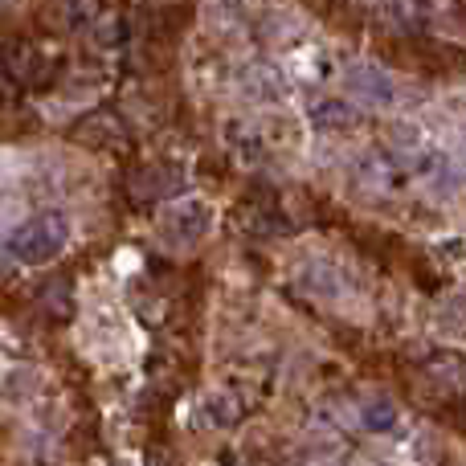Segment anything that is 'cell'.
Here are the masks:
<instances>
[{"label":"cell","mask_w":466,"mask_h":466,"mask_svg":"<svg viewBox=\"0 0 466 466\" xmlns=\"http://www.w3.org/2000/svg\"><path fill=\"white\" fill-rule=\"evenodd\" d=\"M66 241H70V218L49 209V213H37V218L21 221V226L5 238V249H8V258L21 266H46L62 254Z\"/></svg>","instance_id":"6da1fadb"},{"label":"cell","mask_w":466,"mask_h":466,"mask_svg":"<svg viewBox=\"0 0 466 466\" xmlns=\"http://www.w3.org/2000/svg\"><path fill=\"white\" fill-rule=\"evenodd\" d=\"M160 233L172 241V246H193V241H201L205 233H209V205L201 201H185L180 209H172L168 218L160 221Z\"/></svg>","instance_id":"7a4b0ae2"},{"label":"cell","mask_w":466,"mask_h":466,"mask_svg":"<svg viewBox=\"0 0 466 466\" xmlns=\"http://www.w3.org/2000/svg\"><path fill=\"white\" fill-rule=\"evenodd\" d=\"M348 95L369 103V106H389L393 103V82H389L377 66L360 62V66H352V74H348Z\"/></svg>","instance_id":"3957f363"},{"label":"cell","mask_w":466,"mask_h":466,"mask_svg":"<svg viewBox=\"0 0 466 466\" xmlns=\"http://www.w3.org/2000/svg\"><path fill=\"white\" fill-rule=\"evenodd\" d=\"M246 95L258 98V103H279L282 98V78L270 70V66H254L246 74Z\"/></svg>","instance_id":"277c9868"},{"label":"cell","mask_w":466,"mask_h":466,"mask_svg":"<svg viewBox=\"0 0 466 466\" xmlns=\"http://www.w3.org/2000/svg\"><path fill=\"white\" fill-rule=\"evenodd\" d=\"M360 119V115L352 111L348 103H323V106H315V127H328V131H344V127H352V123Z\"/></svg>","instance_id":"5b68a950"},{"label":"cell","mask_w":466,"mask_h":466,"mask_svg":"<svg viewBox=\"0 0 466 466\" xmlns=\"http://www.w3.org/2000/svg\"><path fill=\"white\" fill-rule=\"evenodd\" d=\"M360 421H364V430H372V434H385V430L397 426V410L389 401H369L360 413Z\"/></svg>","instance_id":"8992f818"},{"label":"cell","mask_w":466,"mask_h":466,"mask_svg":"<svg viewBox=\"0 0 466 466\" xmlns=\"http://www.w3.org/2000/svg\"><path fill=\"white\" fill-rule=\"evenodd\" d=\"M152 466H164V459H152Z\"/></svg>","instance_id":"52a82bcc"},{"label":"cell","mask_w":466,"mask_h":466,"mask_svg":"<svg viewBox=\"0 0 466 466\" xmlns=\"http://www.w3.org/2000/svg\"><path fill=\"white\" fill-rule=\"evenodd\" d=\"M119 466H127V462H119Z\"/></svg>","instance_id":"ba28073f"}]
</instances>
